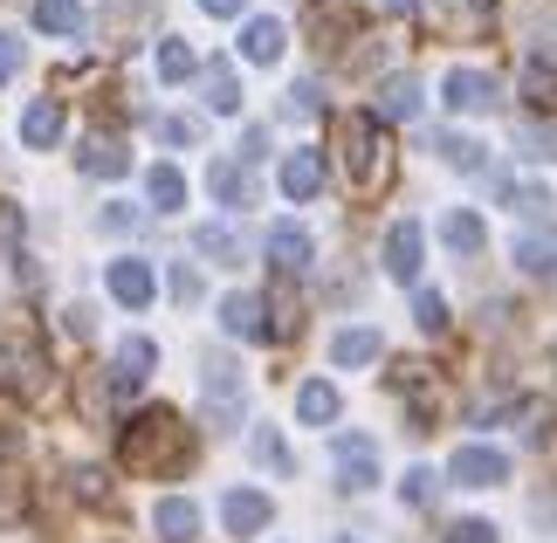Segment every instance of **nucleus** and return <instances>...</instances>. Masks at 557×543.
<instances>
[{
	"label": "nucleus",
	"instance_id": "nucleus-44",
	"mask_svg": "<svg viewBox=\"0 0 557 543\" xmlns=\"http://www.w3.org/2000/svg\"><path fill=\"white\" fill-rule=\"evenodd\" d=\"M523 151L530 159H557V132H523Z\"/></svg>",
	"mask_w": 557,
	"mask_h": 543
},
{
	"label": "nucleus",
	"instance_id": "nucleus-6",
	"mask_svg": "<svg viewBox=\"0 0 557 543\" xmlns=\"http://www.w3.org/2000/svg\"><path fill=\"white\" fill-rule=\"evenodd\" d=\"M461 489H503L509 482V454L503 447H455V461H447Z\"/></svg>",
	"mask_w": 557,
	"mask_h": 543
},
{
	"label": "nucleus",
	"instance_id": "nucleus-43",
	"mask_svg": "<svg viewBox=\"0 0 557 543\" xmlns=\"http://www.w3.org/2000/svg\"><path fill=\"white\" fill-rule=\"evenodd\" d=\"M21 76V35H0V83Z\"/></svg>",
	"mask_w": 557,
	"mask_h": 543
},
{
	"label": "nucleus",
	"instance_id": "nucleus-9",
	"mask_svg": "<svg viewBox=\"0 0 557 543\" xmlns=\"http://www.w3.org/2000/svg\"><path fill=\"white\" fill-rule=\"evenodd\" d=\"M76 172H90V180H124V172H132V145L111 138V132H90L76 145Z\"/></svg>",
	"mask_w": 557,
	"mask_h": 543
},
{
	"label": "nucleus",
	"instance_id": "nucleus-10",
	"mask_svg": "<svg viewBox=\"0 0 557 543\" xmlns=\"http://www.w3.org/2000/svg\"><path fill=\"white\" fill-rule=\"evenodd\" d=\"M221 331L227 337H248V344H262L269 337V296H255V289H234L221 303Z\"/></svg>",
	"mask_w": 557,
	"mask_h": 543
},
{
	"label": "nucleus",
	"instance_id": "nucleus-37",
	"mask_svg": "<svg viewBox=\"0 0 557 543\" xmlns=\"http://www.w3.org/2000/svg\"><path fill=\"white\" fill-rule=\"evenodd\" d=\"M70 489H76V495H83L90 509H111V489H103V468H76V474H70Z\"/></svg>",
	"mask_w": 557,
	"mask_h": 543
},
{
	"label": "nucleus",
	"instance_id": "nucleus-26",
	"mask_svg": "<svg viewBox=\"0 0 557 543\" xmlns=\"http://www.w3.org/2000/svg\"><path fill=\"white\" fill-rule=\"evenodd\" d=\"M550 433H557V406L550 399H523L517 406V441L523 447H550Z\"/></svg>",
	"mask_w": 557,
	"mask_h": 543
},
{
	"label": "nucleus",
	"instance_id": "nucleus-51",
	"mask_svg": "<svg viewBox=\"0 0 557 543\" xmlns=\"http://www.w3.org/2000/svg\"><path fill=\"white\" fill-rule=\"evenodd\" d=\"M345 543H351V536H345Z\"/></svg>",
	"mask_w": 557,
	"mask_h": 543
},
{
	"label": "nucleus",
	"instance_id": "nucleus-4",
	"mask_svg": "<svg viewBox=\"0 0 557 543\" xmlns=\"http://www.w3.org/2000/svg\"><path fill=\"white\" fill-rule=\"evenodd\" d=\"M0 393L8 399H41L49 393V358H41V344H28V337L0 344Z\"/></svg>",
	"mask_w": 557,
	"mask_h": 543
},
{
	"label": "nucleus",
	"instance_id": "nucleus-19",
	"mask_svg": "<svg viewBox=\"0 0 557 543\" xmlns=\"http://www.w3.org/2000/svg\"><path fill=\"white\" fill-rule=\"evenodd\" d=\"M55 138H62V103L55 97H35L28 111H21V145H28V151H49Z\"/></svg>",
	"mask_w": 557,
	"mask_h": 543
},
{
	"label": "nucleus",
	"instance_id": "nucleus-39",
	"mask_svg": "<svg viewBox=\"0 0 557 543\" xmlns=\"http://www.w3.org/2000/svg\"><path fill=\"white\" fill-rule=\"evenodd\" d=\"M413 317H420V331H426V337H441V331H447V303H441L434 289H426V296L413 303Z\"/></svg>",
	"mask_w": 557,
	"mask_h": 543
},
{
	"label": "nucleus",
	"instance_id": "nucleus-2",
	"mask_svg": "<svg viewBox=\"0 0 557 543\" xmlns=\"http://www.w3.org/2000/svg\"><path fill=\"white\" fill-rule=\"evenodd\" d=\"M345 172H351V193H385L393 186V138L372 111H351L345 118Z\"/></svg>",
	"mask_w": 557,
	"mask_h": 543
},
{
	"label": "nucleus",
	"instance_id": "nucleus-47",
	"mask_svg": "<svg viewBox=\"0 0 557 543\" xmlns=\"http://www.w3.org/2000/svg\"><path fill=\"white\" fill-rule=\"evenodd\" d=\"M530 516H537V530H557V489H544V495H537V509H530Z\"/></svg>",
	"mask_w": 557,
	"mask_h": 543
},
{
	"label": "nucleus",
	"instance_id": "nucleus-40",
	"mask_svg": "<svg viewBox=\"0 0 557 543\" xmlns=\"http://www.w3.org/2000/svg\"><path fill=\"white\" fill-rule=\"evenodd\" d=\"M62 331H70V337L83 344V337L97 331V310H90V303H70V310H62Z\"/></svg>",
	"mask_w": 557,
	"mask_h": 543
},
{
	"label": "nucleus",
	"instance_id": "nucleus-18",
	"mask_svg": "<svg viewBox=\"0 0 557 543\" xmlns=\"http://www.w3.org/2000/svg\"><path fill=\"white\" fill-rule=\"evenodd\" d=\"M509 262H517L523 275L550 282V275H557V227H544V234H517V248H509Z\"/></svg>",
	"mask_w": 557,
	"mask_h": 543
},
{
	"label": "nucleus",
	"instance_id": "nucleus-11",
	"mask_svg": "<svg viewBox=\"0 0 557 543\" xmlns=\"http://www.w3.org/2000/svg\"><path fill=\"white\" fill-rule=\"evenodd\" d=\"M420 255H426L420 221H393V227H385V275H393V282H413L420 275Z\"/></svg>",
	"mask_w": 557,
	"mask_h": 543
},
{
	"label": "nucleus",
	"instance_id": "nucleus-20",
	"mask_svg": "<svg viewBox=\"0 0 557 543\" xmlns=\"http://www.w3.org/2000/svg\"><path fill=\"white\" fill-rule=\"evenodd\" d=\"M207 186H213V200L221 207H255V180H248V165H234V159H213V172H207Z\"/></svg>",
	"mask_w": 557,
	"mask_h": 543
},
{
	"label": "nucleus",
	"instance_id": "nucleus-30",
	"mask_svg": "<svg viewBox=\"0 0 557 543\" xmlns=\"http://www.w3.org/2000/svg\"><path fill=\"white\" fill-rule=\"evenodd\" d=\"M200 90H207V111H242V83H234V62H207Z\"/></svg>",
	"mask_w": 557,
	"mask_h": 543
},
{
	"label": "nucleus",
	"instance_id": "nucleus-21",
	"mask_svg": "<svg viewBox=\"0 0 557 543\" xmlns=\"http://www.w3.org/2000/svg\"><path fill=\"white\" fill-rule=\"evenodd\" d=\"M337 406H345V399H337L331 379H304V385H296V420H304V427H331Z\"/></svg>",
	"mask_w": 557,
	"mask_h": 543
},
{
	"label": "nucleus",
	"instance_id": "nucleus-29",
	"mask_svg": "<svg viewBox=\"0 0 557 543\" xmlns=\"http://www.w3.org/2000/svg\"><path fill=\"white\" fill-rule=\"evenodd\" d=\"M503 207L517 213V221H550V193L537 180H509L503 186Z\"/></svg>",
	"mask_w": 557,
	"mask_h": 543
},
{
	"label": "nucleus",
	"instance_id": "nucleus-46",
	"mask_svg": "<svg viewBox=\"0 0 557 543\" xmlns=\"http://www.w3.org/2000/svg\"><path fill=\"white\" fill-rule=\"evenodd\" d=\"M262 151H269V132H262V124H248V132H242V165L262 159Z\"/></svg>",
	"mask_w": 557,
	"mask_h": 543
},
{
	"label": "nucleus",
	"instance_id": "nucleus-36",
	"mask_svg": "<svg viewBox=\"0 0 557 543\" xmlns=\"http://www.w3.org/2000/svg\"><path fill=\"white\" fill-rule=\"evenodd\" d=\"M159 76L165 83H186L193 76V49H186V41H159Z\"/></svg>",
	"mask_w": 557,
	"mask_h": 543
},
{
	"label": "nucleus",
	"instance_id": "nucleus-1",
	"mask_svg": "<svg viewBox=\"0 0 557 543\" xmlns=\"http://www.w3.org/2000/svg\"><path fill=\"white\" fill-rule=\"evenodd\" d=\"M117 454H124V468H132V474H180L193 461V441H186V427H180L173 406H145V412L124 420Z\"/></svg>",
	"mask_w": 557,
	"mask_h": 543
},
{
	"label": "nucleus",
	"instance_id": "nucleus-50",
	"mask_svg": "<svg viewBox=\"0 0 557 543\" xmlns=\"http://www.w3.org/2000/svg\"><path fill=\"white\" fill-rule=\"evenodd\" d=\"M385 8H413V0H385Z\"/></svg>",
	"mask_w": 557,
	"mask_h": 543
},
{
	"label": "nucleus",
	"instance_id": "nucleus-34",
	"mask_svg": "<svg viewBox=\"0 0 557 543\" xmlns=\"http://www.w3.org/2000/svg\"><path fill=\"white\" fill-rule=\"evenodd\" d=\"M248 454H255L262 468L289 474V447H283V433H275V427H255V433H248Z\"/></svg>",
	"mask_w": 557,
	"mask_h": 543
},
{
	"label": "nucleus",
	"instance_id": "nucleus-13",
	"mask_svg": "<svg viewBox=\"0 0 557 543\" xmlns=\"http://www.w3.org/2000/svg\"><path fill=\"white\" fill-rule=\"evenodd\" d=\"M103 282H111V296L124 303V310H145V303H152V289H159V282H152V262H132V255H117Z\"/></svg>",
	"mask_w": 557,
	"mask_h": 543
},
{
	"label": "nucleus",
	"instance_id": "nucleus-24",
	"mask_svg": "<svg viewBox=\"0 0 557 543\" xmlns=\"http://www.w3.org/2000/svg\"><path fill=\"white\" fill-rule=\"evenodd\" d=\"M385 118H406V124L420 118V83H413V76H385V83H379V124H385Z\"/></svg>",
	"mask_w": 557,
	"mask_h": 543
},
{
	"label": "nucleus",
	"instance_id": "nucleus-35",
	"mask_svg": "<svg viewBox=\"0 0 557 543\" xmlns=\"http://www.w3.org/2000/svg\"><path fill=\"white\" fill-rule=\"evenodd\" d=\"M441 495V482H434V468H406V482H399V503L406 509H426Z\"/></svg>",
	"mask_w": 557,
	"mask_h": 543
},
{
	"label": "nucleus",
	"instance_id": "nucleus-15",
	"mask_svg": "<svg viewBox=\"0 0 557 543\" xmlns=\"http://www.w3.org/2000/svg\"><path fill=\"white\" fill-rule=\"evenodd\" d=\"M152 530H159L165 543H193V536H200V503H193V495H159Z\"/></svg>",
	"mask_w": 557,
	"mask_h": 543
},
{
	"label": "nucleus",
	"instance_id": "nucleus-42",
	"mask_svg": "<svg viewBox=\"0 0 557 543\" xmlns=\"http://www.w3.org/2000/svg\"><path fill=\"white\" fill-rule=\"evenodd\" d=\"M173 296H180V303H200V296H207V289H200V275H193L186 262H173Z\"/></svg>",
	"mask_w": 557,
	"mask_h": 543
},
{
	"label": "nucleus",
	"instance_id": "nucleus-8",
	"mask_svg": "<svg viewBox=\"0 0 557 543\" xmlns=\"http://www.w3.org/2000/svg\"><path fill=\"white\" fill-rule=\"evenodd\" d=\"M331 461H337V474H345L351 495L379 482V447L366 441V433H337V441H331Z\"/></svg>",
	"mask_w": 557,
	"mask_h": 543
},
{
	"label": "nucleus",
	"instance_id": "nucleus-5",
	"mask_svg": "<svg viewBox=\"0 0 557 543\" xmlns=\"http://www.w3.org/2000/svg\"><path fill=\"white\" fill-rule=\"evenodd\" d=\"M441 97H447V111H468V118H482V111H496L503 103V90H496V76L488 70H447V83H441Z\"/></svg>",
	"mask_w": 557,
	"mask_h": 543
},
{
	"label": "nucleus",
	"instance_id": "nucleus-25",
	"mask_svg": "<svg viewBox=\"0 0 557 543\" xmlns=\"http://www.w3.org/2000/svg\"><path fill=\"white\" fill-rule=\"evenodd\" d=\"M283 41H289L283 21H248V28H242V55L269 70V62H283Z\"/></svg>",
	"mask_w": 557,
	"mask_h": 543
},
{
	"label": "nucleus",
	"instance_id": "nucleus-7",
	"mask_svg": "<svg viewBox=\"0 0 557 543\" xmlns=\"http://www.w3.org/2000/svg\"><path fill=\"white\" fill-rule=\"evenodd\" d=\"M221 523H227V536H262L275 523V503L262 489H227L221 495Z\"/></svg>",
	"mask_w": 557,
	"mask_h": 543
},
{
	"label": "nucleus",
	"instance_id": "nucleus-14",
	"mask_svg": "<svg viewBox=\"0 0 557 543\" xmlns=\"http://www.w3.org/2000/svg\"><path fill=\"white\" fill-rule=\"evenodd\" d=\"M310 255H317V242H310V234L296 227V221H275V227H269V262L283 269V275H304V269H310Z\"/></svg>",
	"mask_w": 557,
	"mask_h": 543
},
{
	"label": "nucleus",
	"instance_id": "nucleus-32",
	"mask_svg": "<svg viewBox=\"0 0 557 543\" xmlns=\"http://www.w3.org/2000/svg\"><path fill=\"white\" fill-rule=\"evenodd\" d=\"M523 103L530 111H557V70L550 62H530L523 70Z\"/></svg>",
	"mask_w": 557,
	"mask_h": 543
},
{
	"label": "nucleus",
	"instance_id": "nucleus-27",
	"mask_svg": "<svg viewBox=\"0 0 557 543\" xmlns=\"http://www.w3.org/2000/svg\"><path fill=\"white\" fill-rule=\"evenodd\" d=\"M145 200H152L159 213H180L186 207V172L180 165H152L145 172Z\"/></svg>",
	"mask_w": 557,
	"mask_h": 543
},
{
	"label": "nucleus",
	"instance_id": "nucleus-22",
	"mask_svg": "<svg viewBox=\"0 0 557 543\" xmlns=\"http://www.w3.org/2000/svg\"><path fill=\"white\" fill-rule=\"evenodd\" d=\"M399 393L413 399V433H434V365H406Z\"/></svg>",
	"mask_w": 557,
	"mask_h": 543
},
{
	"label": "nucleus",
	"instance_id": "nucleus-23",
	"mask_svg": "<svg viewBox=\"0 0 557 543\" xmlns=\"http://www.w3.org/2000/svg\"><path fill=\"white\" fill-rule=\"evenodd\" d=\"M441 242L455 248V255H482V242H488L482 213H475V207H455V213H447V221H441Z\"/></svg>",
	"mask_w": 557,
	"mask_h": 543
},
{
	"label": "nucleus",
	"instance_id": "nucleus-17",
	"mask_svg": "<svg viewBox=\"0 0 557 543\" xmlns=\"http://www.w3.org/2000/svg\"><path fill=\"white\" fill-rule=\"evenodd\" d=\"M283 193L289 200H317V193H324V159H317L310 145H296L283 159Z\"/></svg>",
	"mask_w": 557,
	"mask_h": 543
},
{
	"label": "nucleus",
	"instance_id": "nucleus-16",
	"mask_svg": "<svg viewBox=\"0 0 557 543\" xmlns=\"http://www.w3.org/2000/svg\"><path fill=\"white\" fill-rule=\"evenodd\" d=\"M186 242H193V255H207L213 269H242V234L221 227V221H200V227L186 234Z\"/></svg>",
	"mask_w": 557,
	"mask_h": 543
},
{
	"label": "nucleus",
	"instance_id": "nucleus-28",
	"mask_svg": "<svg viewBox=\"0 0 557 543\" xmlns=\"http://www.w3.org/2000/svg\"><path fill=\"white\" fill-rule=\"evenodd\" d=\"M35 28H49V35H83V28H90V14H83L76 8V0H35Z\"/></svg>",
	"mask_w": 557,
	"mask_h": 543
},
{
	"label": "nucleus",
	"instance_id": "nucleus-3",
	"mask_svg": "<svg viewBox=\"0 0 557 543\" xmlns=\"http://www.w3.org/2000/svg\"><path fill=\"white\" fill-rule=\"evenodd\" d=\"M200 412H207V427H221V433H234L242 412H248V385H242V372H234L227 351L200 358Z\"/></svg>",
	"mask_w": 557,
	"mask_h": 543
},
{
	"label": "nucleus",
	"instance_id": "nucleus-48",
	"mask_svg": "<svg viewBox=\"0 0 557 543\" xmlns=\"http://www.w3.org/2000/svg\"><path fill=\"white\" fill-rule=\"evenodd\" d=\"M124 227H138V213H124V207H103V234H124Z\"/></svg>",
	"mask_w": 557,
	"mask_h": 543
},
{
	"label": "nucleus",
	"instance_id": "nucleus-49",
	"mask_svg": "<svg viewBox=\"0 0 557 543\" xmlns=\"http://www.w3.org/2000/svg\"><path fill=\"white\" fill-rule=\"evenodd\" d=\"M200 8H207V14H221V21H234V14H242V0H200Z\"/></svg>",
	"mask_w": 557,
	"mask_h": 543
},
{
	"label": "nucleus",
	"instance_id": "nucleus-33",
	"mask_svg": "<svg viewBox=\"0 0 557 543\" xmlns=\"http://www.w3.org/2000/svg\"><path fill=\"white\" fill-rule=\"evenodd\" d=\"M434 151H441L447 165H461V172H482V165H488V151H482L475 138H461V132H447V138H434Z\"/></svg>",
	"mask_w": 557,
	"mask_h": 543
},
{
	"label": "nucleus",
	"instance_id": "nucleus-41",
	"mask_svg": "<svg viewBox=\"0 0 557 543\" xmlns=\"http://www.w3.org/2000/svg\"><path fill=\"white\" fill-rule=\"evenodd\" d=\"M200 138H207L200 118H165V145H200Z\"/></svg>",
	"mask_w": 557,
	"mask_h": 543
},
{
	"label": "nucleus",
	"instance_id": "nucleus-31",
	"mask_svg": "<svg viewBox=\"0 0 557 543\" xmlns=\"http://www.w3.org/2000/svg\"><path fill=\"white\" fill-rule=\"evenodd\" d=\"M379 351H385V337H379V331H366V323H358V331H337V337H331V358H337V365H372Z\"/></svg>",
	"mask_w": 557,
	"mask_h": 543
},
{
	"label": "nucleus",
	"instance_id": "nucleus-38",
	"mask_svg": "<svg viewBox=\"0 0 557 543\" xmlns=\"http://www.w3.org/2000/svg\"><path fill=\"white\" fill-rule=\"evenodd\" d=\"M441 543H496V523H482V516H461V523H447Z\"/></svg>",
	"mask_w": 557,
	"mask_h": 543
},
{
	"label": "nucleus",
	"instance_id": "nucleus-45",
	"mask_svg": "<svg viewBox=\"0 0 557 543\" xmlns=\"http://www.w3.org/2000/svg\"><path fill=\"white\" fill-rule=\"evenodd\" d=\"M289 118H317V90H310V83H296V90H289Z\"/></svg>",
	"mask_w": 557,
	"mask_h": 543
},
{
	"label": "nucleus",
	"instance_id": "nucleus-12",
	"mask_svg": "<svg viewBox=\"0 0 557 543\" xmlns=\"http://www.w3.org/2000/svg\"><path fill=\"white\" fill-rule=\"evenodd\" d=\"M152 365H159L152 337H124V344H117V358H111V385H117V393H138V385L152 379Z\"/></svg>",
	"mask_w": 557,
	"mask_h": 543
}]
</instances>
